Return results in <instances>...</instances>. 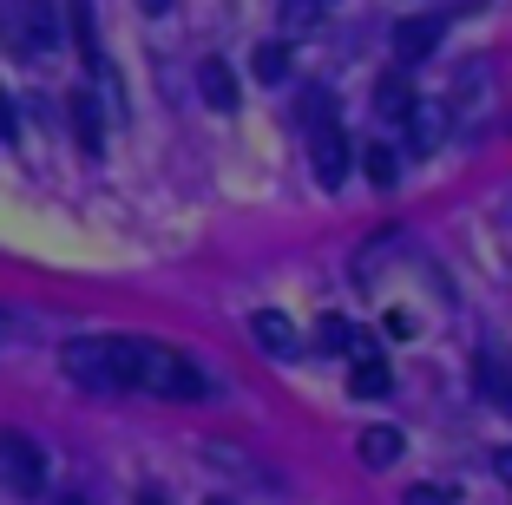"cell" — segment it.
Segmentation results:
<instances>
[{"mask_svg": "<svg viewBox=\"0 0 512 505\" xmlns=\"http://www.w3.org/2000/svg\"><path fill=\"white\" fill-rule=\"evenodd\" d=\"M211 505H230V499H211Z\"/></svg>", "mask_w": 512, "mask_h": 505, "instance_id": "cell-25", "label": "cell"}, {"mask_svg": "<svg viewBox=\"0 0 512 505\" xmlns=\"http://www.w3.org/2000/svg\"><path fill=\"white\" fill-rule=\"evenodd\" d=\"M401 505H447V492H440V486H407Z\"/></svg>", "mask_w": 512, "mask_h": 505, "instance_id": "cell-18", "label": "cell"}, {"mask_svg": "<svg viewBox=\"0 0 512 505\" xmlns=\"http://www.w3.org/2000/svg\"><path fill=\"white\" fill-rule=\"evenodd\" d=\"M256 79H263V86H283V79H289V46L283 40L256 46Z\"/></svg>", "mask_w": 512, "mask_h": 505, "instance_id": "cell-15", "label": "cell"}, {"mask_svg": "<svg viewBox=\"0 0 512 505\" xmlns=\"http://www.w3.org/2000/svg\"><path fill=\"white\" fill-rule=\"evenodd\" d=\"M355 446H362V466H375V473H381V466L401 460V446H407V440H401V427H368Z\"/></svg>", "mask_w": 512, "mask_h": 505, "instance_id": "cell-11", "label": "cell"}, {"mask_svg": "<svg viewBox=\"0 0 512 505\" xmlns=\"http://www.w3.org/2000/svg\"><path fill=\"white\" fill-rule=\"evenodd\" d=\"M309 158H316V184H322V191H342L348 164H355V145H348L342 119H329V125H309Z\"/></svg>", "mask_w": 512, "mask_h": 505, "instance_id": "cell-5", "label": "cell"}, {"mask_svg": "<svg viewBox=\"0 0 512 505\" xmlns=\"http://www.w3.org/2000/svg\"><path fill=\"white\" fill-rule=\"evenodd\" d=\"M440 40H447V14H414V20H394V60H401V66H421Z\"/></svg>", "mask_w": 512, "mask_h": 505, "instance_id": "cell-6", "label": "cell"}, {"mask_svg": "<svg viewBox=\"0 0 512 505\" xmlns=\"http://www.w3.org/2000/svg\"><path fill=\"white\" fill-rule=\"evenodd\" d=\"M493 473H499V479H512V446H506V453H493Z\"/></svg>", "mask_w": 512, "mask_h": 505, "instance_id": "cell-20", "label": "cell"}, {"mask_svg": "<svg viewBox=\"0 0 512 505\" xmlns=\"http://www.w3.org/2000/svg\"><path fill=\"white\" fill-rule=\"evenodd\" d=\"M138 7H145V14H165V7H171V0H138Z\"/></svg>", "mask_w": 512, "mask_h": 505, "instance_id": "cell-21", "label": "cell"}, {"mask_svg": "<svg viewBox=\"0 0 512 505\" xmlns=\"http://www.w3.org/2000/svg\"><path fill=\"white\" fill-rule=\"evenodd\" d=\"M473 381H480V394H486L493 407H506V414H512V361H506V355L480 348V361H473Z\"/></svg>", "mask_w": 512, "mask_h": 505, "instance_id": "cell-8", "label": "cell"}, {"mask_svg": "<svg viewBox=\"0 0 512 505\" xmlns=\"http://www.w3.org/2000/svg\"><path fill=\"white\" fill-rule=\"evenodd\" d=\"M414 105H421V99H414L407 73H381V79H375V112H381V119L407 125V119H414Z\"/></svg>", "mask_w": 512, "mask_h": 505, "instance_id": "cell-9", "label": "cell"}, {"mask_svg": "<svg viewBox=\"0 0 512 505\" xmlns=\"http://www.w3.org/2000/svg\"><path fill=\"white\" fill-rule=\"evenodd\" d=\"M348 387L362 394V401H381L394 387V374H388V361H355V374H348Z\"/></svg>", "mask_w": 512, "mask_h": 505, "instance_id": "cell-13", "label": "cell"}, {"mask_svg": "<svg viewBox=\"0 0 512 505\" xmlns=\"http://www.w3.org/2000/svg\"><path fill=\"white\" fill-rule=\"evenodd\" d=\"M53 505H86V499H79V492H60V499H53Z\"/></svg>", "mask_w": 512, "mask_h": 505, "instance_id": "cell-22", "label": "cell"}, {"mask_svg": "<svg viewBox=\"0 0 512 505\" xmlns=\"http://www.w3.org/2000/svg\"><path fill=\"white\" fill-rule=\"evenodd\" d=\"M0 486L14 492V499H40L46 492V453L14 427L0 433Z\"/></svg>", "mask_w": 512, "mask_h": 505, "instance_id": "cell-3", "label": "cell"}, {"mask_svg": "<svg viewBox=\"0 0 512 505\" xmlns=\"http://www.w3.org/2000/svg\"><path fill=\"white\" fill-rule=\"evenodd\" d=\"M197 86H204V99H211L217 112H230V105H237V73H230L224 60H204V66H197Z\"/></svg>", "mask_w": 512, "mask_h": 505, "instance_id": "cell-12", "label": "cell"}, {"mask_svg": "<svg viewBox=\"0 0 512 505\" xmlns=\"http://www.w3.org/2000/svg\"><path fill=\"white\" fill-rule=\"evenodd\" d=\"M316 14H322V0H283V27H289V33L316 27Z\"/></svg>", "mask_w": 512, "mask_h": 505, "instance_id": "cell-17", "label": "cell"}, {"mask_svg": "<svg viewBox=\"0 0 512 505\" xmlns=\"http://www.w3.org/2000/svg\"><path fill=\"white\" fill-rule=\"evenodd\" d=\"M296 112H302V125H329V119H335V99H329V86H309V92H302V105H296Z\"/></svg>", "mask_w": 512, "mask_h": 505, "instance_id": "cell-16", "label": "cell"}, {"mask_svg": "<svg viewBox=\"0 0 512 505\" xmlns=\"http://www.w3.org/2000/svg\"><path fill=\"white\" fill-rule=\"evenodd\" d=\"M138 505H165V499H158V492H145V499H138Z\"/></svg>", "mask_w": 512, "mask_h": 505, "instance_id": "cell-23", "label": "cell"}, {"mask_svg": "<svg viewBox=\"0 0 512 505\" xmlns=\"http://www.w3.org/2000/svg\"><path fill=\"white\" fill-rule=\"evenodd\" d=\"M73 132H79V151H86V158L106 151V112H99L92 92H73Z\"/></svg>", "mask_w": 512, "mask_h": 505, "instance_id": "cell-10", "label": "cell"}, {"mask_svg": "<svg viewBox=\"0 0 512 505\" xmlns=\"http://www.w3.org/2000/svg\"><path fill=\"white\" fill-rule=\"evenodd\" d=\"M362 164H368V184H375V191H394V178H401V158H394V145H368Z\"/></svg>", "mask_w": 512, "mask_h": 505, "instance_id": "cell-14", "label": "cell"}, {"mask_svg": "<svg viewBox=\"0 0 512 505\" xmlns=\"http://www.w3.org/2000/svg\"><path fill=\"white\" fill-rule=\"evenodd\" d=\"M0 342H7V315H0Z\"/></svg>", "mask_w": 512, "mask_h": 505, "instance_id": "cell-24", "label": "cell"}, {"mask_svg": "<svg viewBox=\"0 0 512 505\" xmlns=\"http://www.w3.org/2000/svg\"><path fill=\"white\" fill-rule=\"evenodd\" d=\"M250 335H256V348H263V355H276V361L296 355V322H289L283 309H256L250 315Z\"/></svg>", "mask_w": 512, "mask_h": 505, "instance_id": "cell-7", "label": "cell"}, {"mask_svg": "<svg viewBox=\"0 0 512 505\" xmlns=\"http://www.w3.org/2000/svg\"><path fill=\"white\" fill-rule=\"evenodd\" d=\"M119 342V381L125 394H158V401H204L211 394V381H204V368H197L191 355H178V348L165 342H145V335H112Z\"/></svg>", "mask_w": 512, "mask_h": 505, "instance_id": "cell-1", "label": "cell"}, {"mask_svg": "<svg viewBox=\"0 0 512 505\" xmlns=\"http://www.w3.org/2000/svg\"><path fill=\"white\" fill-rule=\"evenodd\" d=\"M0 138H14V105H7V92H0Z\"/></svg>", "mask_w": 512, "mask_h": 505, "instance_id": "cell-19", "label": "cell"}, {"mask_svg": "<svg viewBox=\"0 0 512 505\" xmlns=\"http://www.w3.org/2000/svg\"><path fill=\"white\" fill-rule=\"evenodd\" d=\"M66 374H73L86 394H125L119 381V342L112 335H79V342H66Z\"/></svg>", "mask_w": 512, "mask_h": 505, "instance_id": "cell-2", "label": "cell"}, {"mask_svg": "<svg viewBox=\"0 0 512 505\" xmlns=\"http://www.w3.org/2000/svg\"><path fill=\"white\" fill-rule=\"evenodd\" d=\"M7 33L20 53H53L60 46V0H14L7 7Z\"/></svg>", "mask_w": 512, "mask_h": 505, "instance_id": "cell-4", "label": "cell"}]
</instances>
